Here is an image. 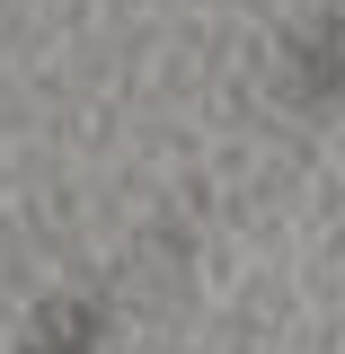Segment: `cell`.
<instances>
[{
	"mask_svg": "<svg viewBox=\"0 0 345 354\" xmlns=\"http://www.w3.org/2000/svg\"><path fill=\"white\" fill-rule=\"evenodd\" d=\"M36 354H88V328H80V319H71V328H62V337H44Z\"/></svg>",
	"mask_w": 345,
	"mask_h": 354,
	"instance_id": "6da1fadb",
	"label": "cell"
}]
</instances>
